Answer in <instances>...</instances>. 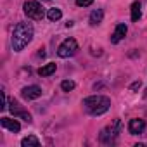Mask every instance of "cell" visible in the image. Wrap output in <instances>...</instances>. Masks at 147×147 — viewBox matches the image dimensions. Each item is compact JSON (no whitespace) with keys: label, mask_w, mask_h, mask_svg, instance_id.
<instances>
[{"label":"cell","mask_w":147,"mask_h":147,"mask_svg":"<svg viewBox=\"0 0 147 147\" xmlns=\"http://www.w3.org/2000/svg\"><path fill=\"white\" fill-rule=\"evenodd\" d=\"M21 145L23 147H30V145H40V140L35 137V135H28L21 140Z\"/></svg>","instance_id":"5bb4252c"},{"label":"cell","mask_w":147,"mask_h":147,"mask_svg":"<svg viewBox=\"0 0 147 147\" xmlns=\"http://www.w3.org/2000/svg\"><path fill=\"white\" fill-rule=\"evenodd\" d=\"M114 138H116V135L113 133L111 128H104V130L100 131V142H102V144H113Z\"/></svg>","instance_id":"8fae6325"},{"label":"cell","mask_w":147,"mask_h":147,"mask_svg":"<svg viewBox=\"0 0 147 147\" xmlns=\"http://www.w3.org/2000/svg\"><path fill=\"white\" fill-rule=\"evenodd\" d=\"M21 95H23V99H26V100H35V99L42 97V88H40L38 85H30V87H24V88L21 90Z\"/></svg>","instance_id":"8992f818"},{"label":"cell","mask_w":147,"mask_h":147,"mask_svg":"<svg viewBox=\"0 0 147 147\" xmlns=\"http://www.w3.org/2000/svg\"><path fill=\"white\" fill-rule=\"evenodd\" d=\"M126 31H128V28H126V24H118L116 26V30H114V33H113V36H111V42L113 43H118V42H121L125 36H126Z\"/></svg>","instance_id":"9c48e42d"},{"label":"cell","mask_w":147,"mask_h":147,"mask_svg":"<svg viewBox=\"0 0 147 147\" xmlns=\"http://www.w3.org/2000/svg\"><path fill=\"white\" fill-rule=\"evenodd\" d=\"M55 69H57V64L55 62H49V64H45V66H42L38 69V75L40 76H50V75L55 73Z\"/></svg>","instance_id":"30bf717a"},{"label":"cell","mask_w":147,"mask_h":147,"mask_svg":"<svg viewBox=\"0 0 147 147\" xmlns=\"http://www.w3.org/2000/svg\"><path fill=\"white\" fill-rule=\"evenodd\" d=\"M76 87V83L73 82V80H64L62 83H61V88H62V92H71L73 88Z\"/></svg>","instance_id":"2e32d148"},{"label":"cell","mask_w":147,"mask_h":147,"mask_svg":"<svg viewBox=\"0 0 147 147\" xmlns=\"http://www.w3.org/2000/svg\"><path fill=\"white\" fill-rule=\"evenodd\" d=\"M47 18H49L50 21H59V19L62 18V12H61V9L54 7V9H49V11H47Z\"/></svg>","instance_id":"9a60e30c"},{"label":"cell","mask_w":147,"mask_h":147,"mask_svg":"<svg viewBox=\"0 0 147 147\" xmlns=\"http://www.w3.org/2000/svg\"><path fill=\"white\" fill-rule=\"evenodd\" d=\"M83 107L92 116H100L111 107V99L106 95H90V97L83 99Z\"/></svg>","instance_id":"7a4b0ae2"},{"label":"cell","mask_w":147,"mask_h":147,"mask_svg":"<svg viewBox=\"0 0 147 147\" xmlns=\"http://www.w3.org/2000/svg\"><path fill=\"white\" fill-rule=\"evenodd\" d=\"M33 35H35V30L30 23H19L14 31H12V49L14 52H21L31 40H33Z\"/></svg>","instance_id":"6da1fadb"},{"label":"cell","mask_w":147,"mask_h":147,"mask_svg":"<svg viewBox=\"0 0 147 147\" xmlns=\"http://www.w3.org/2000/svg\"><path fill=\"white\" fill-rule=\"evenodd\" d=\"M145 92H147V90H145ZM145 97H147V94H145Z\"/></svg>","instance_id":"ffe728a7"},{"label":"cell","mask_w":147,"mask_h":147,"mask_svg":"<svg viewBox=\"0 0 147 147\" xmlns=\"http://www.w3.org/2000/svg\"><path fill=\"white\" fill-rule=\"evenodd\" d=\"M144 130H145V121H144V119H138V118L130 119V123H128V131H130L131 135L144 133Z\"/></svg>","instance_id":"52a82bcc"},{"label":"cell","mask_w":147,"mask_h":147,"mask_svg":"<svg viewBox=\"0 0 147 147\" xmlns=\"http://www.w3.org/2000/svg\"><path fill=\"white\" fill-rule=\"evenodd\" d=\"M102 18H104V11H102V9L92 11V14H90V24H92V26L100 24V23H102Z\"/></svg>","instance_id":"7c38bea8"},{"label":"cell","mask_w":147,"mask_h":147,"mask_svg":"<svg viewBox=\"0 0 147 147\" xmlns=\"http://www.w3.org/2000/svg\"><path fill=\"white\" fill-rule=\"evenodd\" d=\"M0 109H2V111L7 109V97H5V92L4 90H2V106H0Z\"/></svg>","instance_id":"ac0fdd59"},{"label":"cell","mask_w":147,"mask_h":147,"mask_svg":"<svg viewBox=\"0 0 147 147\" xmlns=\"http://www.w3.org/2000/svg\"><path fill=\"white\" fill-rule=\"evenodd\" d=\"M0 125H2V128H5V130H9V131H12V133H18L19 130H21V125L16 121V119H11V118H0Z\"/></svg>","instance_id":"ba28073f"},{"label":"cell","mask_w":147,"mask_h":147,"mask_svg":"<svg viewBox=\"0 0 147 147\" xmlns=\"http://www.w3.org/2000/svg\"><path fill=\"white\" fill-rule=\"evenodd\" d=\"M9 109H11V113L14 114V118H21V119H24V121H28V123H31V114L28 113V111H24L21 106H19V102L18 100H11L9 102Z\"/></svg>","instance_id":"5b68a950"},{"label":"cell","mask_w":147,"mask_h":147,"mask_svg":"<svg viewBox=\"0 0 147 147\" xmlns=\"http://www.w3.org/2000/svg\"><path fill=\"white\" fill-rule=\"evenodd\" d=\"M140 87H142V83H140V82H133V83L130 85V90H133V92H135V90H138Z\"/></svg>","instance_id":"d6986e66"},{"label":"cell","mask_w":147,"mask_h":147,"mask_svg":"<svg viewBox=\"0 0 147 147\" xmlns=\"http://www.w3.org/2000/svg\"><path fill=\"white\" fill-rule=\"evenodd\" d=\"M23 9H24V14H26L30 19H35V21H40V19H43V16H45V11H43L42 4L36 2V0H28V2L23 5Z\"/></svg>","instance_id":"3957f363"},{"label":"cell","mask_w":147,"mask_h":147,"mask_svg":"<svg viewBox=\"0 0 147 147\" xmlns=\"http://www.w3.org/2000/svg\"><path fill=\"white\" fill-rule=\"evenodd\" d=\"M76 50H78V43H76V40H75V38H66V40L59 45V49H57V55L62 57V59H67V57H73V55H75Z\"/></svg>","instance_id":"277c9868"},{"label":"cell","mask_w":147,"mask_h":147,"mask_svg":"<svg viewBox=\"0 0 147 147\" xmlns=\"http://www.w3.org/2000/svg\"><path fill=\"white\" fill-rule=\"evenodd\" d=\"M142 16V9H140V2H133L131 4V21L137 23Z\"/></svg>","instance_id":"4fadbf2b"},{"label":"cell","mask_w":147,"mask_h":147,"mask_svg":"<svg viewBox=\"0 0 147 147\" xmlns=\"http://www.w3.org/2000/svg\"><path fill=\"white\" fill-rule=\"evenodd\" d=\"M92 4H94V0H76L78 7H90Z\"/></svg>","instance_id":"e0dca14e"}]
</instances>
